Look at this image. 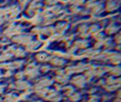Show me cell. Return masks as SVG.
<instances>
[{
  "label": "cell",
  "mask_w": 121,
  "mask_h": 102,
  "mask_svg": "<svg viewBox=\"0 0 121 102\" xmlns=\"http://www.w3.org/2000/svg\"><path fill=\"white\" fill-rule=\"evenodd\" d=\"M14 41L20 44H26V45H28L31 41V37L29 36H21L14 38Z\"/></svg>",
  "instance_id": "cell-1"
},
{
  "label": "cell",
  "mask_w": 121,
  "mask_h": 102,
  "mask_svg": "<svg viewBox=\"0 0 121 102\" xmlns=\"http://www.w3.org/2000/svg\"><path fill=\"white\" fill-rule=\"evenodd\" d=\"M15 54H16L17 57H23L25 55V53L21 49H17V50H16V53H15Z\"/></svg>",
  "instance_id": "cell-13"
},
{
  "label": "cell",
  "mask_w": 121,
  "mask_h": 102,
  "mask_svg": "<svg viewBox=\"0 0 121 102\" xmlns=\"http://www.w3.org/2000/svg\"><path fill=\"white\" fill-rule=\"evenodd\" d=\"M116 7H117V4H116L115 2H113V1H110V2H108L107 4V9L109 10V11H111L113 9H116Z\"/></svg>",
  "instance_id": "cell-6"
},
{
  "label": "cell",
  "mask_w": 121,
  "mask_h": 102,
  "mask_svg": "<svg viewBox=\"0 0 121 102\" xmlns=\"http://www.w3.org/2000/svg\"><path fill=\"white\" fill-rule=\"evenodd\" d=\"M73 83L78 86V87H83L85 85L86 81H85V78H83L82 76H78V77H76L75 78H73Z\"/></svg>",
  "instance_id": "cell-3"
},
{
  "label": "cell",
  "mask_w": 121,
  "mask_h": 102,
  "mask_svg": "<svg viewBox=\"0 0 121 102\" xmlns=\"http://www.w3.org/2000/svg\"><path fill=\"white\" fill-rule=\"evenodd\" d=\"M119 72H120V70H119V67H116L112 69V73H114L113 75H118Z\"/></svg>",
  "instance_id": "cell-14"
},
{
  "label": "cell",
  "mask_w": 121,
  "mask_h": 102,
  "mask_svg": "<svg viewBox=\"0 0 121 102\" xmlns=\"http://www.w3.org/2000/svg\"><path fill=\"white\" fill-rule=\"evenodd\" d=\"M38 44H39L38 42L29 43V44H28V47H27V48H28V49H29V50H33L34 48H36V47H38Z\"/></svg>",
  "instance_id": "cell-9"
},
{
  "label": "cell",
  "mask_w": 121,
  "mask_h": 102,
  "mask_svg": "<svg viewBox=\"0 0 121 102\" xmlns=\"http://www.w3.org/2000/svg\"><path fill=\"white\" fill-rule=\"evenodd\" d=\"M54 30H53V28H51V27H47V28H43V29H40V33H42V34H44V35H50L52 32H53Z\"/></svg>",
  "instance_id": "cell-7"
},
{
  "label": "cell",
  "mask_w": 121,
  "mask_h": 102,
  "mask_svg": "<svg viewBox=\"0 0 121 102\" xmlns=\"http://www.w3.org/2000/svg\"><path fill=\"white\" fill-rule=\"evenodd\" d=\"M77 46H78V47H81V48H85L86 46V42L85 41H78V42H77Z\"/></svg>",
  "instance_id": "cell-15"
},
{
  "label": "cell",
  "mask_w": 121,
  "mask_h": 102,
  "mask_svg": "<svg viewBox=\"0 0 121 102\" xmlns=\"http://www.w3.org/2000/svg\"><path fill=\"white\" fill-rule=\"evenodd\" d=\"M16 87L17 89H26L28 87V84L25 81H17L16 83Z\"/></svg>",
  "instance_id": "cell-5"
},
{
  "label": "cell",
  "mask_w": 121,
  "mask_h": 102,
  "mask_svg": "<svg viewBox=\"0 0 121 102\" xmlns=\"http://www.w3.org/2000/svg\"><path fill=\"white\" fill-rule=\"evenodd\" d=\"M51 84V81L48 80V79H43V80H40V82H38L36 84V88L38 89H41L44 87H47V86H49Z\"/></svg>",
  "instance_id": "cell-4"
},
{
  "label": "cell",
  "mask_w": 121,
  "mask_h": 102,
  "mask_svg": "<svg viewBox=\"0 0 121 102\" xmlns=\"http://www.w3.org/2000/svg\"><path fill=\"white\" fill-rule=\"evenodd\" d=\"M36 58L38 60H47V56L45 54H38L36 56Z\"/></svg>",
  "instance_id": "cell-11"
},
{
  "label": "cell",
  "mask_w": 121,
  "mask_h": 102,
  "mask_svg": "<svg viewBox=\"0 0 121 102\" xmlns=\"http://www.w3.org/2000/svg\"><path fill=\"white\" fill-rule=\"evenodd\" d=\"M34 67H28L27 69L26 70V75L28 78H35V77L37 76V74H38L36 68Z\"/></svg>",
  "instance_id": "cell-2"
},
{
  "label": "cell",
  "mask_w": 121,
  "mask_h": 102,
  "mask_svg": "<svg viewBox=\"0 0 121 102\" xmlns=\"http://www.w3.org/2000/svg\"><path fill=\"white\" fill-rule=\"evenodd\" d=\"M78 98H79L78 94H75V95H73V96L71 97V100H73V101H76V100L78 99Z\"/></svg>",
  "instance_id": "cell-16"
},
{
  "label": "cell",
  "mask_w": 121,
  "mask_h": 102,
  "mask_svg": "<svg viewBox=\"0 0 121 102\" xmlns=\"http://www.w3.org/2000/svg\"><path fill=\"white\" fill-rule=\"evenodd\" d=\"M51 62H52V64L56 65V66H61L64 64V60L61 59V58H54V59H52Z\"/></svg>",
  "instance_id": "cell-8"
},
{
  "label": "cell",
  "mask_w": 121,
  "mask_h": 102,
  "mask_svg": "<svg viewBox=\"0 0 121 102\" xmlns=\"http://www.w3.org/2000/svg\"><path fill=\"white\" fill-rule=\"evenodd\" d=\"M79 30H80V32H85V31H86V27L83 26V27H81L79 28Z\"/></svg>",
  "instance_id": "cell-17"
},
{
  "label": "cell",
  "mask_w": 121,
  "mask_h": 102,
  "mask_svg": "<svg viewBox=\"0 0 121 102\" xmlns=\"http://www.w3.org/2000/svg\"><path fill=\"white\" fill-rule=\"evenodd\" d=\"M115 31H116V27H113V26H111V27H108V29H107V32H108V34L114 33Z\"/></svg>",
  "instance_id": "cell-12"
},
{
  "label": "cell",
  "mask_w": 121,
  "mask_h": 102,
  "mask_svg": "<svg viewBox=\"0 0 121 102\" xmlns=\"http://www.w3.org/2000/svg\"><path fill=\"white\" fill-rule=\"evenodd\" d=\"M56 79L58 82H66L67 77H66V76H63V75H59L58 77L56 78Z\"/></svg>",
  "instance_id": "cell-10"
}]
</instances>
